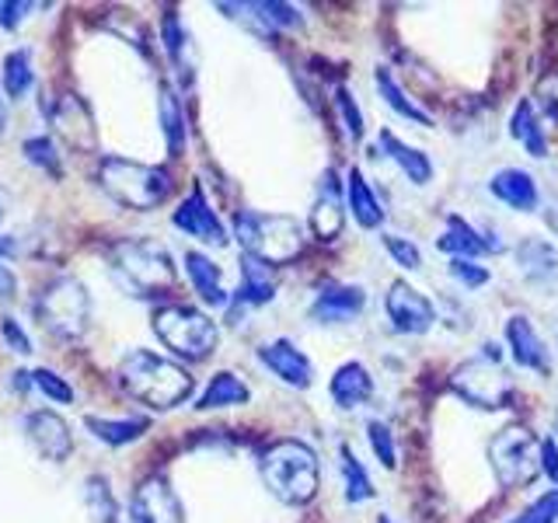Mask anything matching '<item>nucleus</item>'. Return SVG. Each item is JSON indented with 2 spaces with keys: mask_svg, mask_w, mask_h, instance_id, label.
<instances>
[{
  "mask_svg": "<svg viewBox=\"0 0 558 523\" xmlns=\"http://www.w3.org/2000/svg\"><path fill=\"white\" fill-rule=\"evenodd\" d=\"M119 388L130 398H136L140 405L150 409H174L192 394V377L182 370L174 360H165L157 353H147V349H133L119 360L116 370Z\"/></svg>",
  "mask_w": 558,
  "mask_h": 523,
  "instance_id": "1",
  "label": "nucleus"
},
{
  "mask_svg": "<svg viewBox=\"0 0 558 523\" xmlns=\"http://www.w3.org/2000/svg\"><path fill=\"white\" fill-rule=\"evenodd\" d=\"M112 276L144 301H161L179 290V269H174L168 248L150 238L119 241L112 252Z\"/></svg>",
  "mask_w": 558,
  "mask_h": 523,
  "instance_id": "2",
  "label": "nucleus"
},
{
  "mask_svg": "<svg viewBox=\"0 0 558 523\" xmlns=\"http://www.w3.org/2000/svg\"><path fill=\"white\" fill-rule=\"evenodd\" d=\"M262 482L287 506H307L318 496V453L301 440H276L258 458Z\"/></svg>",
  "mask_w": 558,
  "mask_h": 523,
  "instance_id": "3",
  "label": "nucleus"
},
{
  "mask_svg": "<svg viewBox=\"0 0 558 523\" xmlns=\"http://www.w3.org/2000/svg\"><path fill=\"white\" fill-rule=\"evenodd\" d=\"M234 238L248 258L266 266H287L304 252V227L287 214H258V209H238Z\"/></svg>",
  "mask_w": 558,
  "mask_h": 523,
  "instance_id": "4",
  "label": "nucleus"
},
{
  "mask_svg": "<svg viewBox=\"0 0 558 523\" xmlns=\"http://www.w3.org/2000/svg\"><path fill=\"white\" fill-rule=\"evenodd\" d=\"M98 185L109 192V199L136 209V214H147V209H157L168 196H171V174L165 168L154 165H136L130 157H105L98 168Z\"/></svg>",
  "mask_w": 558,
  "mask_h": 523,
  "instance_id": "5",
  "label": "nucleus"
},
{
  "mask_svg": "<svg viewBox=\"0 0 558 523\" xmlns=\"http://www.w3.org/2000/svg\"><path fill=\"white\" fill-rule=\"evenodd\" d=\"M502 353L496 342H485L478 356L464 360L458 370L450 377V388L458 398H464L471 409H482V412H496L506 409V401L513 394V384L502 370Z\"/></svg>",
  "mask_w": 558,
  "mask_h": 523,
  "instance_id": "6",
  "label": "nucleus"
},
{
  "mask_svg": "<svg viewBox=\"0 0 558 523\" xmlns=\"http://www.w3.org/2000/svg\"><path fill=\"white\" fill-rule=\"evenodd\" d=\"M154 331L174 356L189 363H203L214 356L220 342L217 325L206 318L203 311L185 307V304H168L154 311Z\"/></svg>",
  "mask_w": 558,
  "mask_h": 523,
  "instance_id": "7",
  "label": "nucleus"
},
{
  "mask_svg": "<svg viewBox=\"0 0 558 523\" xmlns=\"http://www.w3.org/2000/svg\"><path fill=\"white\" fill-rule=\"evenodd\" d=\"M32 311L49 336L77 339V336H84L87 318H92V296H87L81 279L57 276L52 283H46L39 290V296L32 301Z\"/></svg>",
  "mask_w": 558,
  "mask_h": 523,
  "instance_id": "8",
  "label": "nucleus"
},
{
  "mask_svg": "<svg viewBox=\"0 0 558 523\" xmlns=\"http://www.w3.org/2000/svg\"><path fill=\"white\" fill-rule=\"evenodd\" d=\"M488 461H493V471L502 488H523L541 471V443L534 440L531 429L506 426L488 443Z\"/></svg>",
  "mask_w": 558,
  "mask_h": 523,
  "instance_id": "9",
  "label": "nucleus"
},
{
  "mask_svg": "<svg viewBox=\"0 0 558 523\" xmlns=\"http://www.w3.org/2000/svg\"><path fill=\"white\" fill-rule=\"evenodd\" d=\"M384 307H388V318H391L395 331H401V336H426V331L436 325L433 301L426 293H418L415 287H409L405 279L391 283Z\"/></svg>",
  "mask_w": 558,
  "mask_h": 523,
  "instance_id": "10",
  "label": "nucleus"
},
{
  "mask_svg": "<svg viewBox=\"0 0 558 523\" xmlns=\"http://www.w3.org/2000/svg\"><path fill=\"white\" fill-rule=\"evenodd\" d=\"M171 223L179 227V231H185L189 238H199L203 244H214V248H223V244H227V227L214 214V206H209L199 182L192 185V192L171 214Z\"/></svg>",
  "mask_w": 558,
  "mask_h": 523,
  "instance_id": "11",
  "label": "nucleus"
},
{
  "mask_svg": "<svg viewBox=\"0 0 558 523\" xmlns=\"http://www.w3.org/2000/svg\"><path fill=\"white\" fill-rule=\"evenodd\" d=\"M130 523H185L182 502L168 485V478L154 475L147 482H140V488L130 499Z\"/></svg>",
  "mask_w": 558,
  "mask_h": 523,
  "instance_id": "12",
  "label": "nucleus"
},
{
  "mask_svg": "<svg viewBox=\"0 0 558 523\" xmlns=\"http://www.w3.org/2000/svg\"><path fill=\"white\" fill-rule=\"evenodd\" d=\"M49 122H52V130L63 136L66 147H74L81 154L95 150V119H92V109L84 105V98L70 92L57 95V101L49 105Z\"/></svg>",
  "mask_w": 558,
  "mask_h": 523,
  "instance_id": "13",
  "label": "nucleus"
},
{
  "mask_svg": "<svg viewBox=\"0 0 558 523\" xmlns=\"http://www.w3.org/2000/svg\"><path fill=\"white\" fill-rule=\"evenodd\" d=\"M25 433H28V440L32 447L43 453L46 461L52 464H60L70 458V450H74V436H70V426L63 423V418L57 412H28L25 415Z\"/></svg>",
  "mask_w": 558,
  "mask_h": 523,
  "instance_id": "14",
  "label": "nucleus"
},
{
  "mask_svg": "<svg viewBox=\"0 0 558 523\" xmlns=\"http://www.w3.org/2000/svg\"><path fill=\"white\" fill-rule=\"evenodd\" d=\"M436 248L440 252H447V255H453V258H482V255H499V252H506V244L496 238V234H482V231H475L461 214H450L447 217V231L440 234V241H436Z\"/></svg>",
  "mask_w": 558,
  "mask_h": 523,
  "instance_id": "15",
  "label": "nucleus"
},
{
  "mask_svg": "<svg viewBox=\"0 0 558 523\" xmlns=\"http://www.w3.org/2000/svg\"><path fill=\"white\" fill-rule=\"evenodd\" d=\"M258 360L269 366V370L283 380V384H290V388H296V391H307L311 388V380H314V366H311V360L296 349L290 339H276V342H266L258 349Z\"/></svg>",
  "mask_w": 558,
  "mask_h": 523,
  "instance_id": "16",
  "label": "nucleus"
},
{
  "mask_svg": "<svg viewBox=\"0 0 558 523\" xmlns=\"http://www.w3.org/2000/svg\"><path fill=\"white\" fill-rule=\"evenodd\" d=\"M366 307V293L363 287H349V283H328L318 290L311 304V318L318 325H342L353 321L356 314Z\"/></svg>",
  "mask_w": 558,
  "mask_h": 523,
  "instance_id": "17",
  "label": "nucleus"
},
{
  "mask_svg": "<svg viewBox=\"0 0 558 523\" xmlns=\"http://www.w3.org/2000/svg\"><path fill=\"white\" fill-rule=\"evenodd\" d=\"M342 223H345L342 185H339V174L328 168L318 182V199H314V209H311V231L322 241H336L342 234Z\"/></svg>",
  "mask_w": 558,
  "mask_h": 523,
  "instance_id": "18",
  "label": "nucleus"
},
{
  "mask_svg": "<svg viewBox=\"0 0 558 523\" xmlns=\"http://www.w3.org/2000/svg\"><path fill=\"white\" fill-rule=\"evenodd\" d=\"M276 296V272L272 266H266V262H258V258H248V255H241V283L231 296V318H238V311L241 307H262V304H269Z\"/></svg>",
  "mask_w": 558,
  "mask_h": 523,
  "instance_id": "19",
  "label": "nucleus"
},
{
  "mask_svg": "<svg viewBox=\"0 0 558 523\" xmlns=\"http://www.w3.org/2000/svg\"><path fill=\"white\" fill-rule=\"evenodd\" d=\"M506 342L513 349V360L523 370H534V374H551V356H548V345L541 342V336L534 331L531 318L523 314H513L506 321Z\"/></svg>",
  "mask_w": 558,
  "mask_h": 523,
  "instance_id": "20",
  "label": "nucleus"
},
{
  "mask_svg": "<svg viewBox=\"0 0 558 523\" xmlns=\"http://www.w3.org/2000/svg\"><path fill=\"white\" fill-rule=\"evenodd\" d=\"M488 192L506 203L510 209H520V214H534L541 196H537V182H534V174L531 171H523V168H502L496 171L493 179H488Z\"/></svg>",
  "mask_w": 558,
  "mask_h": 523,
  "instance_id": "21",
  "label": "nucleus"
},
{
  "mask_svg": "<svg viewBox=\"0 0 558 523\" xmlns=\"http://www.w3.org/2000/svg\"><path fill=\"white\" fill-rule=\"evenodd\" d=\"M328 391H331V401H336L339 409H360L363 401H371V394H374V377L356 360L342 363L339 370L331 374Z\"/></svg>",
  "mask_w": 558,
  "mask_h": 523,
  "instance_id": "22",
  "label": "nucleus"
},
{
  "mask_svg": "<svg viewBox=\"0 0 558 523\" xmlns=\"http://www.w3.org/2000/svg\"><path fill=\"white\" fill-rule=\"evenodd\" d=\"M377 150L388 157V161H395L401 171L409 174V182L412 185H429L433 182V161L429 157L418 150V147H409V144H401V139L391 133V130H380L377 136Z\"/></svg>",
  "mask_w": 558,
  "mask_h": 523,
  "instance_id": "23",
  "label": "nucleus"
},
{
  "mask_svg": "<svg viewBox=\"0 0 558 523\" xmlns=\"http://www.w3.org/2000/svg\"><path fill=\"white\" fill-rule=\"evenodd\" d=\"M517 266L531 283H555L558 279V252L545 238H523L517 244Z\"/></svg>",
  "mask_w": 558,
  "mask_h": 523,
  "instance_id": "24",
  "label": "nucleus"
},
{
  "mask_svg": "<svg viewBox=\"0 0 558 523\" xmlns=\"http://www.w3.org/2000/svg\"><path fill=\"white\" fill-rule=\"evenodd\" d=\"M345 203H349V214H353V220L363 227V231H374V227L384 223V206L374 196V188L363 179L360 168L345 174Z\"/></svg>",
  "mask_w": 558,
  "mask_h": 523,
  "instance_id": "25",
  "label": "nucleus"
},
{
  "mask_svg": "<svg viewBox=\"0 0 558 523\" xmlns=\"http://www.w3.org/2000/svg\"><path fill=\"white\" fill-rule=\"evenodd\" d=\"M185 272L192 279V287H196V293L209 307H227L231 296H227V290L220 283V269H217L214 258H206L203 252H189L185 255Z\"/></svg>",
  "mask_w": 558,
  "mask_h": 523,
  "instance_id": "26",
  "label": "nucleus"
},
{
  "mask_svg": "<svg viewBox=\"0 0 558 523\" xmlns=\"http://www.w3.org/2000/svg\"><path fill=\"white\" fill-rule=\"evenodd\" d=\"M84 426L92 429L101 443L109 447H126L133 440H140L150 429L147 415H133V418H101V415H84Z\"/></svg>",
  "mask_w": 558,
  "mask_h": 523,
  "instance_id": "27",
  "label": "nucleus"
},
{
  "mask_svg": "<svg viewBox=\"0 0 558 523\" xmlns=\"http://www.w3.org/2000/svg\"><path fill=\"white\" fill-rule=\"evenodd\" d=\"M510 133H513V139H520V147H527L531 157H548L545 126H541V115H537V109H534V101H531V98H520V105L513 109Z\"/></svg>",
  "mask_w": 558,
  "mask_h": 523,
  "instance_id": "28",
  "label": "nucleus"
},
{
  "mask_svg": "<svg viewBox=\"0 0 558 523\" xmlns=\"http://www.w3.org/2000/svg\"><path fill=\"white\" fill-rule=\"evenodd\" d=\"M374 84H377V95L384 98V105H388L395 115L412 119V122H418V126H433V115L418 109V105L405 92H401V84L395 81V74H391L388 66H377L374 70Z\"/></svg>",
  "mask_w": 558,
  "mask_h": 523,
  "instance_id": "29",
  "label": "nucleus"
},
{
  "mask_svg": "<svg viewBox=\"0 0 558 523\" xmlns=\"http://www.w3.org/2000/svg\"><path fill=\"white\" fill-rule=\"evenodd\" d=\"M252 398V391H248V384H244L238 374H231V370H220V374H214V380L206 384V391L199 394V401H196V409L199 412H206V409H227V405H244V401Z\"/></svg>",
  "mask_w": 558,
  "mask_h": 523,
  "instance_id": "30",
  "label": "nucleus"
},
{
  "mask_svg": "<svg viewBox=\"0 0 558 523\" xmlns=\"http://www.w3.org/2000/svg\"><path fill=\"white\" fill-rule=\"evenodd\" d=\"M157 109H161V130H165L168 154H171V157L185 154V139H189V130H185V112H182L179 95H174L168 84H161V101H157Z\"/></svg>",
  "mask_w": 558,
  "mask_h": 523,
  "instance_id": "31",
  "label": "nucleus"
},
{
  "mask_svg": "<svg viewBox=\"0 0 558 523\" xmlns=\"http://www.w3.org/2000/svg\"><path fill=\"white\" fill-rule=\"evenodd\" d=\"M339 458H342V485H345V502H366V499H374L377 496V488L371 482V475H366V467L363 461L353 453V447L342 443L339 447Z\"/></svg>",
  "mask_w": 558,
  "mask_h": 523,
  "instance_id": "32",
  "label": "nucleus"
},
{
  "mask_svg": "<svg viewBox=\"0 0 558 523\" xmlns=\"http://www.w3.org/2000/svg\"><path fill=\"white\" fill-rule=\"evenodd\" d=\"M0 81H4L8 98H25L35 84V70H32V52L28 49H14L0 63Z\"/></svg>",
  "mask_w": 558,
  "mask_h": 523,
  "instance_id": "33",
  "label": "nucleus"
},
{
  "mask_svg": "<svg viewBox=\"0 0 558 523\" xmlns=\"http://www.w3.org/2000/svg\"><path fill=\"white\" fill-rule=\"evenodd\" d=\"M84 502H87V510H92V520L95 523H116V499H112V488L105 478H87L84 482Z\"/></svg>",
  "mask_w": 558,
  "mask_h": 523,
  "instance_id": "34",
  "label": "nucleus"
},
{
  "mask_svg": "<svg viewBox=\"0 0 558 523\" xmlns=\"http://www.w3.org/2000/svg\"><path fill=\"white\" fill-rule=\"evenodd\" d=\"M161 39H165V49H168L171 63L179 66V70H182V77L189 81V70H192V66L185 63V49H189L185 42H189V39H185V28H182V22H179V14H171V11L165 14V22H161Z\"/></svg>",
  "mask_w": 558,
  "mask_h": 523,
  "instance_id": "35",
  "label": "nucleus"
},
{
  "mask_svg": "<svg viewBox=\"0 0 558 523\" xmlns=\"http://www.w3.org/2000/svg\"><path fill=\"white\" fill-rule=\"evenodd\" d=\"M366 440H371L374 458H377L384 467H388V471H395V467H398L395 433H391V426H388V423H380V418H371V423H366Z\"/></svg>",
  "mask_w": 558,
  "mask_h": 523,
  "instance_id": "36",
  "label": "nucleus"
},
{
  "mask_svg": "<svg viewBox=\"0 0 558 523\" xmlns=\"http://www.w3.org/2000/svg\"><path fill=\"white\" fill-rule=\"evenodd\" d=\"M258 17L266 22V28H301L304 17L301 11H296L293 4H279V0H262V4H255Z\"/></svg>",
  "mask_w": 558,
  "mask_h": 523,
  "instance_id": "37",
  "label": "nucleus"
},
{
  "mask_svg": "<svg viewBox=\"0 0 558 523\" xmlns=\"http://www.w3.org/2000/svg\"><path fill=\"white\" fill-rule=\"evenodd\" d=\"M22 150H25V157H28L35 168L49 171L52 179L60 174V154H57V144H52L49 136H28Z\"/></svg>",
  "mask_w": 558,
  "mask_h": 523,
  "instance_id": "38",
  "label": "nucleus"
},
{
  "mask_svg": "<svg viewBox=\"0 0 558 523\" xmlns=\"http://www.w3.org/2000/svg\"><path fill=\"white\" fill-rule=\"evenodd\" d=\"M506 523H558V488L537 496L527 510H520L513 520H506Z\"/></svg>",
  "mask_w": 558,
  "mask_h": 523,
  "instance_id": "39",
  "label": "nucleus"
},
{
  "mask_svg": "<svg viewBox=\"0 0 558 523\" xmlns=\"http://www.w3.org/2000/svg\"><path fill=\"white\" fill-rule=\"evenodd\" d=\"M32 384L39 388L49 401H60V405H70L74 401V388L60 377V374H52L46 370V366H39V370H32Z\"/></svg>",
  "mask_w": 558,
  "mask_h": 523,
  "instance_id": "40",
  "label": "nucleus"
},
{
  "mask_svg": "<svg viewBox=\"0 0 558 523\" xmlns=\"http://www.w3.org/2000/svg\"><path fill=\"white\" fill-rule=\"evenodd\" d=\"M384 248L391 252V258L398 262L401 269H423V252H418L409 238H401V234H384Z\"/></svg>",
  "mask_w": 558,
  "mask_h": 523,
  "instance_id": "41",
  "label": "nucleus"
},
{
  "mask_svg": "<svg viewBox=\"0 0 558 523\" xmlns=\"http://www.w3.org/2000/svg\"><path fill=\"white\" fill-rule=\"evenodd\" d=\"M447 269H450V276L458 279L464 290H478V287L488 283V269L478 266V262H471V258H450Z\"/></svg>",
  "mask_w": 558,
  "mask_h": 523,
  "instance_id": "42",
  "label": "nucleus"
},
{
  "mask_svg": "<svg viewBox=\"0 0 558 523\" xmlns=\"http://www.w3.org/2000/svg\"><path fill=\"white\" fill-rule=\"evenodd\" d=\"M336 105H339V112H342L345 133L353 136V139H363V112H360L356 98L349 95V87H336Z\"/></svg>",
  "mask_w": 558,
  "mask_h": 523,
  "instance_id": "43",
  "label": "nucleus"
},
{
  "mask_svg": "<svg viewBox=\"0 0 558 523\" xmlns=\"http://www.w3.org/2000/svg\"><path fill=\"white\" fill-rule=\"evenodd\" d=\"M0 336H4L8 349H14L17 356H28V353H32V339L25 336V328L17 325L14 318H4V321H0Z\"/></svg>",
  "mask_w": 558,
  "mask_h": 523,
  "instance_id": "44",
  "label": "nucleus"
},
{
  "mask_svg": "<svg viewBox=\"0 0 558 523\" xmlns=\"http://www.w3.org/2000/svg\"><path fill=\"white\" fill-rule=\"evenodd\" d=\"M541 109H545V119L558 126V74L541 81Z\"/></svg>",
  "mask_w": 558,
  "mask_h": 523,
  "instance_id": "45",
  "label": "nucleus"
},
{
  "mask_svg": "<svg viewBox=\"0 0 558 523\" xmlns=\"http://www.w3.org/2000/svg\"><path fill=\"white\" fill-rule=\"evenodd\" d=\"M28 11H35V4H25V0H0V25L17 28Z\"/></svg>",
  "mask_w": 558,
  "mask_h": 523,
  "instance_id": "46",
  "label": "nucleus"
},
{
  "mask_svg": "<svg viewBox=\"0 0 558 523\" xmlns=\"http://www.w3.org/2000/svg\"><path fill=\"white\" fill-rule=\"evenodd\" d=\"M541 471L548 475V482L558 485V440H555V436L541 440Z\"/></svg>",
  "mask_w": 558,
  "mask_h": 523,
  "instance_id": "47",
  "label": "nucleus"
},
{
  "mask_svg": "<svg viewBox=\"0 0 558 523\" xmlns=\"http://www.w3.org/2000/svg\"><path fill=\"white\" fill-rule=\"evenodd\" d=\"M14 252V244L11 241H0V258L4 255H11ZM14 293V272L4 266V262H0V296H11Z\"/></svg>",
  "mask_w": 558,
  "mask_h": 523,
  "instance_id": "48",
  "label": "nucleus"
},
{
  "mask_svg": "<svg viewBox=\"0 0 558 523\" xmlns=\"http://www.w3.org/2000/svg\"><path fill=\"white\" fill-rule=\"evenodd\" d=\"M4 126H8V105L0 98V133H4Z\"/></svg>",
  "mask_w": 558,
  "mask_h": 523,
  "instance_id": "49",
  "label": "nucleus"
},
{
  "mask_svg": "<svg viewBox=\"0 0 558 523\" xmlns=\"http://www.w3.org/2000/svg\"><path fill=\"white\" fill-rule=\"evenodd\" d=\"M377 523H395V520H391V516H384V513H380V516H377Z\"/></svg>",
  "mask_w": 558,
  "mask_h": 523,
  "instance_id": "50",
  "label": "nucleus"
},
{
  "mask_svg": "<svg viewBox=\"0 0 558 523\" xmlns=\"http://www.w3.org/2000/svg\"><path fill=\"white\" fill-rule=\"evenodd\" d=\"M0 220H4V209H0Z\"/></svg>",
  "mask_w": 558,
  "mask_h": 523,
  "instance_id": "51",
  "label": "nucleus"
}]
</instances>
